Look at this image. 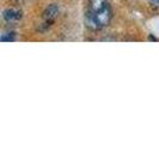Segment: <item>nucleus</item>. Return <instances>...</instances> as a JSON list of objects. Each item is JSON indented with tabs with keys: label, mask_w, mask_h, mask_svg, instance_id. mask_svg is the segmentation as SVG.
Segmentation results:
<instances>
[{
	"label": "nucleus",
	"mask_w": 159,
	"mask_h": 144,
	"mask_svg": "<svg viewBox=\"0 0 159 144\" xmlns=\"http://www.w3.org/2000/svg\"><path fill=\"white\" fill-rule=\"evenodd\" d=\"M105 6H108L107 0H89V11L91 12H98L103 10Z\"/></svg>",
	"instance_id": "39448f33"
},
{
	"label": "nucleus",
	"mask_w": 159,
	"mask_h": 144,
	"mask_svg": "<svg viewBox=\"0 0 159 144\" xmlns=\"http://www.w3.org/2000/svg\"><path fill=\"white\" fill-rule=\"evenodd\" d=\"M1 41H4V42H10V41H15V36H13V34L11 32V34H2L1 35Z\"/></svg>",
	"instance_id": "423d86ee"
},
{
	"label": "nucleus",
	"mask_w": 159,
	"mask_h": 144,
	"mask_svg": "<svg viewBox=\"0 0 159 144\" xmlns=\"http://www.w3.org/2000/svg\"><path fill=\"white\" fill-rule=\"evenodd\" d=\"M59 6L56 5V4H52V5H49L46 10H44V12H43V19H44V26L48 28L50 24L54 22V19H55L57 15H59Z\"/></svg>",
	"instance_id": "f257e3e1"
},
{
	"label": "nucleus",
	"mask_w": 159,
	"mask_h": 144,
	"mask_svg": "<svg viewBox=\"0 0 159 144\" xmlns=\"http://www.w3.org/2000/svg\"><path fill=\"white\" fill-rule=\"evenodd\" d=\"M93 15H95L96 19H97V22L98 24L101 25V28H103L105 25H108V24L110 23V21H111V10L109 6H105L103 10H101V11H98V12H92Z\"/></svg>",
	"instance_id": "f03ea898"
},
{
	"label": "nucleus",
	"mask_w": 159,
	"mask_h": 144,
	"mask_svg": "<svg viewBox=\"0 0 159 144\" xmlns=\"http://www.w3.org/2000/svg\"><path fill=\"white\" fill-rule=\"evenodd\" d=\"M85 24H86V26H88L89 29H91V30H98V29H101V25L98 24L95 15L91 11H89L88 13L85 15Z\"/></svg>",
	"instance_id": "20e7f679"
},
{
	"label": "nucleus",
	"mask_w": 159,
	"mask_h": 144,
	"mask_svg": "<svg viewBox=\"0 0 159 144\" xmlns=\"http://www.w3.org/2000/svg\"><path fill=\"white\" fill-rule=\"evenodd\" d=\"M152 2H153V4H158L159 5V0H151Z\"/></svg>",
	"instance_id": "0eeeda50"
},
{
	"label": "nucleus",
	"mask_w": 159,
	"mask_h": 144,
	"mask_svg": "<svg viewBox=\"0 0 159 144\" xmlns=\"http://www.w3.org/2000/svg\"><path fill=\"white\" fill-rule=\"evenodd\" d=\"M2 17L6 22H13V21H18L22 18V11L17 10V8H6L2 12Z\"/></svg>",
	"instance_id": "7ed1b4c3"
}]
</instances>
